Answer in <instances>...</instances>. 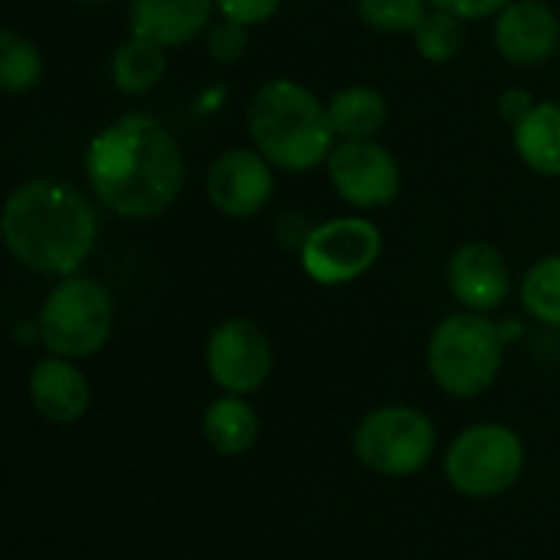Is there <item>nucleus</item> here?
Listing matches in <instances>:
<instances>
[{
  "mask_svg": "<svg viewBox=\"0 0 560 560\" xmlns=\"http://www.w3.org/2000/svg\"><path fill=\"white\" fill-rule=\"evenodd\" d=\"M7 253L39 276H75L98 243V207L69 180L16 184L0 213Z\"/></svg>",
  "mask_w": 560,
  "mask_h": 560,
  "instance_id": "2",
  "label": "nucleus"
},
{
  "mask_svg": "<svg viewBox=\"0 0 560 560\" xmlns=\"http://www.w3.org/2000/svg\"><path fill=\"white\" fill-rule=\"evenodd\" d=\"M354 456L377 476L404 479L420 472L436 453L433 420L407 404L371 410L354 430Z\"/></svg>",
  "mask_w": 560,
  "mask_h": 560,
  "instance_id": "7",
  "label": "nucleus"
},
{
  "mask_svg": "<svg viewBox=\"0 0 560 560\" xmlns=\"http://www.w3.org/2000/svg\"><path fill=\"white\" fill-rule=\"evenodd\" d=\"M203 440L220 456H243L259 440V413L246 404V397L223 394L203 413Z\"/></svg>",
  "mask_w": 560,
  "mask_h": 560,
  "instance_id": "18",
  "label": "nucleus"
},
{
  "mask_svg": "<svg viewBox=\"0 0 560 560\" xmlns=\"http://www.w3.org/2000/svg\"><path fill=\"white\" fill-rule=\"evenodd\" d=\"M79 7H108V3H118V0H72Z\"/></svg>",
  "mask_w": 560,
  "mask_h": 560,
  "instance_id": "28",
  "label": "nucleus"
},
{
  "mask_svg": "<svg viewBox=\"0 0 560 560\" xmlns=\"http://www.w3.org/2000/svg\"><path fill=\"white\" fill-rule=\"evenodd\" d=\"M276 167L249 144V148H226L207 167V200L217 213L230 220H249L262 213L276 194Z\"/></svg>",
  "mask_w": 560,
  "mask_h": 560,
  "instance_id": "11",
  "label": "nucleus"
},
{
  "mask_svg": "<svg viewBox=\"0 0 560 560\" xmlns=\"http://www.w3.org/2000/svg\"><path fill=\"white\" fill-rule=\"evenodd\" d=\"M26 387H30V400L36 413L56 427H69L89 413V404H92L89 381L79 371V364L69 358H59V354L39 358L30 371Z\"/></svg>",
  "mask_w": 560,
  "mask_h": 560,
  "instance_id": "14",
  "label": "nucleus"
},
{
  "mask_svg": "<svg viewBox=\"0 0 560 560\" xmlns=\"http://www.w3.org/2000/svg\"><path fill=\"white\" fill-rule=\"evenodd\" d=\"M325 167L335 194L354 210H384L400 197V164L377 138L338 141Z\"/></svg>",
  "mask_w": 560,
  "mask_h": 560,
  "instance_id": "9",
  "label": "nucleus"
},
{
  "mask_svg": "<svg viewBox=\"0 0 560 560\" xmlns=\"http://www.w3.org/2000/svg\"><path fill=\"white\" fill-rule=\"evenodd\" d=\"M512 148L528 171L560 177V102H535L532 112L512 125Z\"/></svg>",
  "mask_w": 560,
  "mask_h": 560,
  "instance_id": "16",
  "label": "nucleus"
},
{
  "mask_svg": "<svg viewBox=\"0 0 560 560\" xmlns=\"http://www.w3.org/2000/svg\"><path fill=\"white\" fill-rule=\"evenodd\" d=\"M502 361V328L479 312H459L443 318L427 341L430 377L443 394L459 400L486 394L499 381Z\"/></svg>",
  "mask_w": 560,
  "mask_h": 560,
  "instance_id": "4",
  "label": "nucleus"
},
{
  "mask_svg": "<svg viewBox=\"0 0 560 560\" xmlns=\"http://www.w3.org/2000/svg\"><path fill=\"white\" fill-rule=\"evenodd\" d=\"M213 13L217 0H131L128 33L171 49L203 36L213 23Z\"/></svg>",
  "mask_w": 560,
  "mask_h": 560,
  "instance_id": "15",
  "label": "nucleus"
},
{
  "mask_svg": "<svg viewBox=\"0 0 560 560\" xmlns=\"http://www.w3.org/2000/svg\"><path fill=\"white\" fill-rule=\"evenodd\" d=\"M518 295H522L525 312L535 322H541L548 328H560V253L538 259L525 272Z\"/></svg>",
  "mask_w": 560,
  "mask_h": 560,
  "instance_id": "21",
  "label": "nucleus"
},
{
  "mask_svg": "<svg viewBox=\"0 0 560 560\" xmlns=\"http://www.w3.org/2000/svg\"><path fill=\"white\" fill-rule=\"evenodd\" d=\"M328 118L338 141H368L387 128L390 105L374 85H345L328 98Z\"/></svg>",
  "mask_w": 560,
  "mask_h": 560,
  "instance_id": "17",
  "label": "nucleus"
},
{
  "mask_svg": "<svg viewBox=\"0 0 560 560\" xmlns=\"http://www.w3.org/2000/svg\"><path fill=\"white\" fill-rule=\"evenodd\" d=\"M492 43L512 66H541L560 46L558 13L545 0H512L492 20Z\"/></svg>",
  "mask_w": 560,
  "mask_h": 560,
  "instance_id": "13",
  "label": "nucleus"
},
{
  "mask_svg": "<svg viewBox=\"0 0 560 560\" xmlns=\"http://www.w3.org/2000/svg\"><path fill=\"white\" fill-rule=\"evenodd\" d=\"M39 345L49 354L82 361L98 354L115 325V305L105 282L92 276H62L43 299L39 315Z\"/></svg>",
  "mask_w": 560,
  "mask_h": 560,
  "instance_id": "5",
  "label": "nucleus"
},
{
  "mask_svg": "<svg viewBox=\"0 0 560 560\" xmlns=\"http://www.w3.org/2000/svg\"><path fill=\"white\" fill-rule=\"evenodd\" d=\"M246 131L253 148L279 171L305 174L328 161L338 135L322 102L299 79L262 82L246 108Z\"/></svg>",
  "mask_w": 560,
  "mask_h": 560,
  "instance_id": "3",
  "label": "nucleus"
},
{
  "mask_svg": "<svg viewBox=\"0 0 560 560\" xmlns=\"http://www.w3.org/2000/svg\"><path fill=\"white\" fill-rule=\"evenodd\" d=\"M207 374L233 397L256 394L272 374V341L253 318H223L207 338Z\"/></svg>",
  "mask_w": 560,
  "mask_h": 560,
  "instance_id": "10",
  "label": "nucleus"
},
{
  "mask_svg": "<svg viewBox=\"0 0 560 560\" xmlns=\"http://www.w3.org/2000/svg\"><path fill=\"white\" fill-rule=\"evenodd\" d=\"M203 43H207V52H210L217 62H223V66L240 62L243 52L249 49V26L220 16V20H213L210 30L203 33Z\"/></svg>",
  "mask_w": 560,
  "mask_h": 560,
  "instance_id": "24",
  "label": "nucleus"
},
{
  "mask_svg": "<svg viewBox=\"0 0 560 560\" xmlns=\"http://www.w3.org/2000/svg\"><path fill=\"white\" fill-rule=\"evenodd\" d=\"M443 472L466 499H495L525 472V443L502 423L466 427L446 450Z\"/></svg>",
  "mask_w": 560,
  "mask_h": 560,
  "instance_id": "6",
  "label": "nucleus"
},
{
  "mask_svg": "<svg viewBox=\"0 0 560 560\" xmlns=\"http://www.w3.org/2000/svg\"><path fill=\"white\" fill-rule=\"evenodd\" d=\"M446 285L466 312H495L512 292V272L499 246L472 240L453 249L446 262Z\"/></svg>",
  "mask_w": 560,
  "mask_h": 560,
  "instance_id": "12",
  "label": "nucleus"
},
{
  "mask_svg": "<svg viewBox=\"0 0 560 560\" xmlns=\"http://www.w3.org/2000/svg\"><path fill=\"white\" fill-rule=\"evenodd\" d=\"M430 3L466 23H476V20H495L512 0H430Z\"/></svg>",
  "mask_w": 560,
  "mask_h": 560,
  "instance_id": "26",
  "label": "nucleus"
},
{
  "mask_svg": "<svg viewBox=\"0 0 560 560\" xmlns=\"http://www.w3.org/2000/svg\"><path fill=\"white\" fill-rule=\"evenodd\" d=\"M167 72V52L164 46L144 39V36H131L115 49L112 56V79L125 95H144L151 92Z\"/></svg>",
  "mask_w": 560,
  "mask_h": 560,
  "instance_id": "19",
  "label": "nucleus"
},
{
  "mask_svg": "<svg viewBox=\"0 0 560 560\" xmlns=\"http://www.w3.org/2000/svg\"><path fill=\"white\" fill-rule=\"evenodd\" d=\"M532 105H535V98H532L528 89H505V92L499 95V112H502V118H505L509 125L522 121V118L532 112Z\"/></svg>",
  "mask_w": 560,
  "mask_h": 560,
  "instance_id": "27",
  "label": "nucleus"
},
{
  "mask_svg": "<svg viewBox=\"0 0 560 560\" xmlns=\"http://www.w3.org/2000/svg\"><path fill=\"white\" fill-rule=\"evenodd\" d=\"M282 0H217V13L243 23V26H259L266 20H272L279 13Z\"/></svg>",
  "mask_w": 560,
  "mask_h": 560,
  "instance_id": "25",
  "label": "nucleus"
},
{
  "mask_svg": "<svg viewBox=\"0 0 560 560\" xmlns=\"http://www.w3.org/2000/svg\"><path fill=\"white\" fill-rule=\"evenodd\" d=\"M384 253V233L374 220L351 213L315 223L299 249L302 272L315 285H348L368 276Z\"/></svg>",
  "mask_w": 560,
  "mask_h": 560,
  "instance_id": "8",
  "label": "nucleus"
},
{
  "mask_svg": "<svg viewBox=\"0 0 560 560\" xmlns=\"http://www.w3.org/2000/svg\"><path fill=\"white\" fill-rule=\"evenodd\" d=\"M354 10L377 33L413 36L423 16L433 10V3L430 0H354Z\"/></svg>",
  "mask_w": 560,
  "mask_h": 560,
  "instance_id": "23",
  "label": "nucleus"
},
{
  "mask_svg": "<svg viewBox=\"0 0 560 560\" xmlns=\"http://www.w3.org/2000/svg\"><path fill=\"white\" fill-rule=\"evenodd\" d=\"M85 184L98 207L121 220H154L184 190L180 141L148 112H128L98 128L85 148Z\"/></svg>",
  "mask_w": 560,
  "mask_h": 560,
  "instance_id": "1",
  "label": "nucleus"
},
{
  "mask_svg": "<svg viewBox=\"0 0 560 560\" xmlns=\"http://www.w3.org/2000/svg\"><path fill=\"white\" fill-rule=\"evenodd\" d=\"M413 46H417L420 59H427V62H453L466 46V20L433 7L423 16V23L417 26Z\"/></svg>",
  "mask_w": 560,
  "mask_h": 560,
  "instance_id": "22",
  "label": "nucleus"
},
{
  "mask_svg": "<svg viewBox=\"0 0 560 560\" xmlns=\"http://www.w3.org/2000/svg\"><path fill=\"white\" fill-rule=\"evenodd\" d=\"M46 62L39 46L16 26L0 30V89L7 95H26L43 82Z\"/></svg>",
  "mask_w": 560,
  "mask_h": 560,
  "instance_id": "20",
  "label": "nucleus"
}]
</instances>
